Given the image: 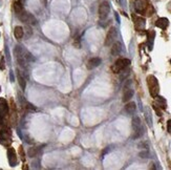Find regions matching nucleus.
<instances>
[{
  "label": "nucleus",
  "instance_id": "obj_15",
  "mask_svg": "<svg viewBox=\"0 0 171 170\" xmlns=\"http://www.w3.org/2000/svg\"><path fill=\"white\" fill-rule=\"evenodd\" d=\"M136 109H137V105L134 102H130V103L126 104V106H125V111H126L127 113H129V115L134 113Z\"/></svg>",
  "mask_w": 171,
  "mask_h": 170
},
{
  "label": "nucleus",
  "instance_id": "obj_16",
  "mask_svg": "<svg viewBox=\"0 0 171 170\" xmlns=\"http://www.w3.org/2000/svg\"><path fill=\"white\" fill-rule=\"evenodd\" d=\"M14 35H15V38L18 40L22 39L23 35H24V31L21 26H16L15 27V31H14Z\"/></svg>",
  "mask_w": 171,
  "mask_h": 170
},
{
  "label": "nucleus",
  "instance_id": "obj_5",
  "mask_svg": "<svg viewBox=\"0 0 171 170\" xmlns=\"http://www.w3.org/2000/svg\"><path fill=\"white\" fill-rule=\"evenodd\" d=\"M117 37H118V32H117L116 27H110V29L108 31L106 36V39H105V45L106 46H110L111 44L114 43Z\"/></svg>",
  "mask_w": 171,
  "mask_h": 170
},
{
  "label": "nucleus",
  "instance_id": "obj_20",
  "mask_svg": "<svg viewBox=\"0 0 171 170\" xmlns=\"http://www.w3.org/2000/svg\"><path fill=\"white\" fill-rule=\"evenodd\" d=\"M19 153H20L21 160H22V161H24L25 157H24V151H23V147H22V146H20V147H19Z\"/></svg>",
  "mask_w": 171,
  "mask_h": 170
},
{
  "label": "nucleus",
  "instance_id": "obj_14",
  "mask_svg": "<svg viewBox=\"0 0 171 170\" xmlns=\"http://www.w3.org/2000/svg\"><path fill=\"white\" fill-rule=\"evenodd\" d=\"M134 25H136V29H138V31H142V29H144L145 27V19L144 18H136L134 19Z\"/></svg>",
  "mask_w": 171,
  "mask_h": 170
},
{
  "label": "nucleus",
  "instance_id": "obj_2",
  "mask_svg": "<svg viewBox=\"0 0 171 170\" xmlns=\"http://www.w3.org/2000/svg\"><path fill=\"white\" fill-rule=\"evenodd\" d=\"M147 84H148L150 95L153 98L158 97L159 91H160V86H159V82L156 80V78L154 76H149L147 78Z\"/></svg>",
  "mask_w": 171,
  "mask_h": 170
},
{
  "label": "nucleus",
  "instance_id": "obj_11",
  "mask_svg": "<svg viewBox=\"0 0 171 170\" xmlns=\"http://www.w3.org/2000/svg\"><path fill=\"white\" fill-rule=\"evenodd\" d=\"M134 97V91L129 88L128 86H125L124 95H123V102H128L130 101L131 98Z\"/></svg>",
  "mask_w": 171,
  "mask_h": 170
},
{
  "label": "nucleus",
  "instance_id": "obj_12",
  "mask_svg": "<svg viewBox=\"0 0 171 170\" xmlns=\"http://www.w3.org/2000/svg\"><path fill=\"white\" fill-rule=\"evenodd\" d=\"M122 52V44L120 42H114L111 47V55L112 56H119Z\"/></svg>",
  "mask_w": 171,
  "mask_h": 170
},
{
  "label": "nucleus",
  "instance_id": "obj_6",
  "mask_svg": "<svg viewBox=\"0 0 171 170\" xmlns=\"http://www.w3.org/2000/svg\"><path fill=\"white\" fill-rule=\"evenodd\" d=\"M109 12H110V5L107 1H103L102 3L99 7V17L101 20L106 19L107 16H108Z\"/></svg>",
  "mask_w": 171,
  "mask_h": 170
},
{
  "label": "nucleus",
  "instance_id": "obj_24",
  "mask_svg": "<svg viewBox=\"0 0 171 170\" xmlns=\"http://www.w3.org/2000/svg\"><path fill=\"white\" fill-rule=\"evenodd\" d=\"M170 62H171V61H170Z\"/></svg>",
  "mask_w": 171,
  "mask_h": 170
},
{
  "label": "nucleus",
  "instance_id": "obj_4",
  "mask_svg": "<svg viewBox=\"0 0 171 170\" xmlns=\"http://www.w3.org/2000/svg\"><path fill=\"white\" fill-rule=\"evenodd\" d=\"M132 129H134V139H138L143 135V127L141 123V119L139 117H134L132 119Z\"/></svg>",
  "mask_w": 171,
  "mask_h": 170
},
{
  "label": "nucleus",
  "instance_id": "obj_8",
  "mask_svg": "<svg viewBox=\"0 0 171 170\" xmlns=\"http://www.w3.org/2000/svg\"><path fill=\"white\" fill-rule=\"evenodd\" d=\"M7 113H9V105L7 100L0 98V120H3Z\"/></svg>",
  "mask_w": 171,
  "mask_h": 170
},
{
  "label": "nucleus",
  "instance_id": "obj_17",
  "mask_svg": "<svg viewBox=\"0 0 171 170\" xmlns=\"http://www.w3.org/2000/svg\"><path fill=\"white\" fill-rule=\"evenodd\" d=\"M17 77H18V81H19V84H20V86L22 89H25V85H26V81L25 79L23 78V76L20 74V71H18L17 73Z\"/></svg>",
  "mask_w": 171,
  "mask_h": 170
},
{
  "label": "nucleus",
  "instance_id": "obj_22",
  "mask_svg": "<svg viewBox=\"0 0 171 170\" xmlns=\"http://www.w3.org/2000/svg\"><path fill=\"white\" fill-rule=\"evenodd\" d=\"M167 129H168L169 133H171V120H169L168 123H167Z\"/></svg>",
  "mask_w": 171,
  "mask_h": 170
},
{
  "label": "nucleus",
  "instance_id": "obj_13",
  "mask_svg": "<svg viewBox=\"0 0 171 170\" xmlns=\"http://www.w3.org/2000/svg\"><path fill=\"white\" fill-rule=\"evenodd\" d=\"M156 25L158 27H160V29H167V26L169 25V20L167 19V18H160V19L156 20Z\"/></svg>",
  "mask_w": 171,
  "mask_h": 170
},
{
  "label": "nucleus",
  "instance_id": "obj_10",
  "mask_svg": "<svg viewBox=\"0 0 171 170\" xmlns=\"http://www.w3.org/2000/svg\"><path fill=\"white\" fill-rule=\"evenodd\" d=\"M101 62H102V60H101L100 58H98V57L91 58V59L88 60V62H87V68L88 69L96 68V67H98L99 65L101 64Z\"/></svg>",
  "mask_w": 171,
  "mask_h": 170
},
{
  "label": "nucleus",
  "instance_id": "obj_18",
  "mask_svg": "<svg viewBox=\"0 0 171 170\" xmlns=\"http://www.w3.org/2000/svg\"><path fill=\"white\" fill-rule=\"evenodd\" d=\"M156 105L162 107L163 109H166V100L162 97H156Z\"/></svg>",
  "mask_w": 171,
  "mask_h": 170
},
{
  "label": "nucleus",
  "instance_id": "obj_21",
  "mask_svg": "<svg viewBox=\"0 0 171 170\" xmlns=\"http://www.w3.org/2000/svg\"><path fill=\"white\" fill-rule=\"evenodd\" d=\"M148 155H149L148 151H143V152L140 153V157H143V159H145V157H148Z\"/></svg>",
  "mask_w": 171,
  "mask_h": 170
},
{
  "label": "nucleus",
  "instance_id": "obj_3",
  "mask_svg": "<svg viewBox=\"0 0 171 170\" xmlns=\"http://www.w3.org/2000/svg\"><path fill=\"white\" fill-rule=\"evenodd\" d=\"M129 65H130V60L125 59V58L118 59L116 61V63H114V65L112 66V71H113V73L119 74L122 71H124V69H126Z\"/></svg>",
  "mask_w": 171,
  "mask_h": 170
},
{
  "label": "nucleus",
  "instance_id": "obj_19",
  "mask_svg": "<svg viewBox=\"0 0 171 170\" xmlns=\"http://www.w3.org/2000/svg\"><path fill=\"white\" fill-rule=\"evenodd\" d=\"M37 152H38V149L36 147H32V148H29V157H36V155H37Z\"/></svg>",
  "mask_w": 171,
  "mask_h": 170
},
{
  "label": "nucleus",
  "instance_id": "obj_9",
  "mask_svg": "<svg viewBox=\"0 0 171 170\" xmlns=\"http://www.w3.org/2000/svg\"><path fill=\"white\" fill-rule=\"evenodd\" d=\"M7 157H9V163L12 167L17 165V157H16V152L14 150V148L10 147L9 150H7Z\"/></svg>",
  "mask_w": 171,
  "mask_h": 170
},
{
  "label": "nucleus",
  "instance_id": "obj_7",
  "mask_svg": "<svg viewBox=\"0 0 171 170\" xmlns=\"http://www.w3.org/2000/svg\"><path fill=\"white\" fill-rule=\"evenodd\" d=\"M149 0H136V3H134V7H136V11L140 14H143L148 10L149 7Z\"/></svg>",
  "mask_w": 171,
  "mask_h": 170
},
{
  "label": "nucleus",
  "instance_id": "obj_23",
  "mask_svg": "<svg viewBox=\"0 0 171 170\" xmlns=\"http://www.w3.org/2000/svg\"><path fill=\"white\" fill-rule=\"evenodd\" d=\"M0 91H1V89H0Z\"/></svg>",
  "mask_w": 171,
  "mask_h": 170
},
{
  "label": "nucleus",
  "instance_id": "obj_1",
  "mask_svg": "<svg viewBox=\"0 0 171 170\" xmlns=\"http://www.w3.org/2000/svg\"><path fill=\"white\" fill-rule=\"evenodd\" d=\"M14 11H15L16 15L18 16V18H19L21 21H23V22L29 23V24H36V23H37V21H36V19L34 18V16L31 15L29 13H27V12H25L20 2L14 3Z\"/></svg>",
  "mask_w": 171,
  "mask_h": 170
}]
</instances>
